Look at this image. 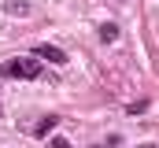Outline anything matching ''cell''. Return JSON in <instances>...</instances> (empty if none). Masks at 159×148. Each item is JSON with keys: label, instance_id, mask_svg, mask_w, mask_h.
Returning a JSON list of instances; mask_svg holds the SVG:
<instances>
[{"label": "cell", "instance_id": "5", "mask_svg": "<svg viewBox=\"0 0 159 148\" xmlns=\"http://www.w3.org/2000/svg\"><path fill=\"white\" fill-rule=\"evenodd\" d=\"M7 11H11V15H30V4H26V0H15Z\"/></svg>", "mask_w": 159, "mask_h": 148}, {"label": "cell", "instance_id": "3", "mask_svg": "<svg viewBox=\"0 0 159 148\" xmlns=\"http://www.w3.org/2000/svg\"><path fill=\"white\" fill-rule=\"evenodd\" d=\"M56 126H59V115H44V118L37 122V130H34V133L41 137V133H48V130H56Z\"/></svg>", "mask_w": 159, "mask_h": 148}, {"label": "cell", "instance_id": "6", "mask_svg": "<svg viewBox=\"0 0 159 148\" xmlns=\"http://www.w3.org/2000/svg\"><path fill=\"white\" fill-rule=\"evenodd\" d=\"M144 108H148V100H133V104H126V111H129V115H141Z\"/></svg>", "mask_w": 159, "mask_h": 148}, {"label": "cell", "instance_id": "4", "mask_svg": "<svg viewBox=\"0 0 159 148\" xmlns=\"http://www.w3.org/2000/svg\"><path fill=\"white\" fill-rule=\"evenodd\" d=\"M100 41H107V44L119 41V26H115V22H104V26H100Z\"/></svg>", "mask_w": 159, "mask_h": 148}, {"label": "cell", "instance_id": "2", "mask_svg": "<svg viewBox=\"0 0 159 148\" xmlns=\"http://www.w3.org/2000/svg\"><path fill=\"white\" fill-rule=\"evenodd\" d=\"M34 59H48V63H67V52L56 44H34Z\"/></svg>", "mask_w": 159, "mask_h": 148}, {"label": "cell", "instance_id": "8", "mask_svg": "<svg viewBox=\"0 0 159 148\" xmlns=\"http://www.w3.org/2000/svg\"><path fill=\"white\" fill-rule=\"evenodd\" d=\"M137 148H156V145H137Z\"/></svg>", "mask_w": 159, "mask_h": 148}, {"label": "cell", "instance_id": "7", "mask_svg": "<svg viewBox=\"0 0 159 148\" xmlns=\"http://www.w3.org/2000/svg\"><path fill=\"white\" fill-rule=\"evenodd\" d=\"M48 148H70L67 137H48Z\"/></svg>", "mask_w": 159, "mask_h": 148}, {"label": "cell", "instance_id": "1", "mask_svg": "<svg viewBox=\"0 0 159 148\" xmlns=\"http://www.w3.org/2000/svg\"><path fill=\"white\" fill-rule=\"evenodd\" d=\"M41 63L30 56V59H7V63H0V78H19V81H34V78H41Z\"/></svg>", "mask_w": 159, "mask_h": 148}]
</instances>
